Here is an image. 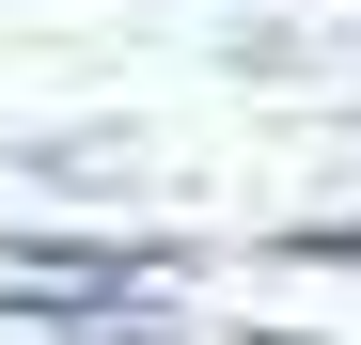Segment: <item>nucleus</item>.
I'll return each instance as SVG.
<instances>
[{"mask_svg":"<svg viewBox=\"0 0 361 345\" xmlns=\"http://www.w3.org/2000/svg\"><path fill=\"white\" fill-rule=\"evenodd\" d=\"M283 267H361V220H298V236H283Z\"/></svg>","mask_w":361,"mask_h":345,"instance_id":"nucleus-1","label":"nucleus"}]
</instances>
